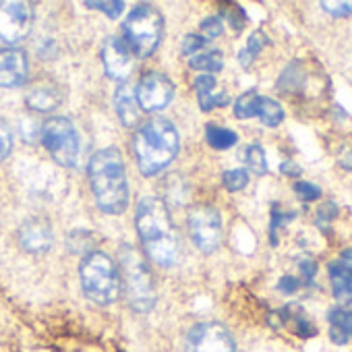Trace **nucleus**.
<instances>
[{
	"label": "nucleus",
	"mask_w": 352,
	"mask_h": 352,
	"mask_svg": "<svg viewBox=\"0 0 352 352\" xmlns=\"http://www.w3.org/2000/svg\"><path fill=\"white\" fill-rule=\"evenodd\" d=\"M135 224H137V232L143 243V249L151 261L164 267H170L179 261L181 239L164 199L160 197L141 199L137 208Z\"/></svg>",
	"instance_id": "f257e3e1"
},
{
	"label": "nucleus",
	"mask_w": 352,
	"mask_h": 352,
	"mask_svg": "<svg viewBox=\"0 0 352 352\" xmlns=\"http://www.w3.org/2000/svg\"><path fill=\"white\" fill-rule=\"evenodd\" d=\"M89 183L96 204L106 214H122L129 206L126 170L118 149L106 147L89 160Z\"/></svg>",
	"instance_id": "f03ea898"
},
{
	"label": "nucleus",
	"mask_w": 352,
	"mask_h": 352,
	"mask_svg": "<svg viewBox=\"0 0 352 352\" xmlns=\"http://www.w3.org/2000/svg\"><path fill=\"white\" fill-rule=\"evenodd\" d=\"M133 151L141 174L155 176L179 153V133L166 118H151L145 122L133 139Z\"/></svg>",
	"instance_id": "7ed1b4c3"
},
{
	"label": "nucleus",
	"mask_w": 352,
	"mask_h": 352,
	"mask_svg": "<svg viewBox=\"0 0 352 352\" xmlns=\"http://www.w3.org/2000/svg\"><path fill=\"white\" fill-rule=\"evenodd\" d=\"M120 261V282L124 284V294L133 311L147 313L155 307V284L145 259L129 245L118 251Z\"/></svg>",
	"instance_id": "20e7f679"
},
{
	"label": "nucleus",
	"mask_w": 352,
	"mask_h": 352,
	"mask_svg": "<svg viewBox=\"0 0 352 352\" xmlns=\"http://www.w3.org/2000/svg\"><path fill=\"white\" fill-rule=\"evenodd\" d=\"M81 288L89 300L96 305H110L118 298L120 292V276L116 263L106 253H89L79 267Z\"/></svg>",
	"instance_id": "39448f33"
},
{
	"label": "nucleus",
	"mask_w": 352,
	"mask_h": 352,
	"mask_svg": "<svg viewBox=\"0 0 352 352\" xmlns=\"http://www.w3.org/2000/svg\"><path fill=\"white\" fill-rule=\"evenodd\" d=\"M164 32L162 13L151 5H137L124 21V42L133 54L145 58L155 52Z\"/></svg>",
	"instance_id": "423d86ee"
},
{
	"label": "nucleus",
	"mask_w": 352,
	"mask_h": 352,
	"mask_svg": "<svg viewBox=\"0 0 352 352\" xmlns=\"http://www.w3.org/2000/svg\"><path fill=\"white\" fill-rule=\"evenodd\" d=\"M42 141L50 155L67 168L77 166L81 155V139L75 124L69 118L56 116L42 126Z\"/></svg>",
	"instance_id": "0eeeda50"
},
{
	"label": "nucleus",
	"mask_w": 352,
	"mask_h": 352,
	"mask_svg": "<svg viewBox=\"0 0 352 352\" xmlns=\"http://www.w3.org/2000/svg\"><path fill=\"white\" fill-rule=\"evenodd\" d=\"M189 234L204 253H214L222 241V218L212 206H197L189 214Z\"/></svg>",
	"instance_id": "6e6552de"
},
{
	"label": "nucleus",
	"mask_w": 352,
	"mask_h": 352,
	"mask_svg": "<svg viewBox=\"0 0 352 352\" xmlns=\"http://www.w3.org/2000/svg\"><path fill=\"white\" fill-rule=\"evenodd\" d=\"M234 338L220 323H197L187 336V352H234Z\"/></svg>",
	"instance_id": "1a4fd4ad"
},
{
	"label": "nucleus",
	"mask_w": 352,
	"mask_h": 352,
	"mask_svg": "<svg viewBox=\"0 0 352 352\" xmlns=\"http://www.w3.org/2000/svg\"><path fill=\"white\" fill-rule=\"evenodd\" d=\"M34 25V9L30 3H7L0 5V38L5 42H19L23 40Z\"/></svg>",
	"instance_id": "9d476101"
},
{
	"label": "nucleus",
	"mask_w": 352,
	"mask_h": 352,
	"mask_svg": "<svg viewBox=\"0 0 352 352\" xmlns=\"http://www.w3.org/2000/svg\"><path fill=\"white\" fill-rule=\"evenodd\" d=\"M135 91H137L139 108L145 110V112L164 110L172 102V98H174V85L162 73H147L139 81V85L135 87Z\"/></svg>",
	"instance_id": "9b49d317"
},
{
	"label": "nucleus",
	"mask_w": 352,
	"mask_h": 352,
	"mask_svg": "<svg viewBox=\"0 0 352 352\" xmlns=\"http://www.w3.org/2000/svg\"><path fill=\"white\" fill-rule=\"evenodd\" d=\"M102 63L110 79L124 83L135 69V54L122 38L112 36L102 46Z\"/></svg>",
	"instance_id": "f8f14e48"
},
{
	"label": "nucleus",
	"mask_w": 352,
	"mask_h": 352,
	"mask_svg": "<svg viewBox=\"0 0 352 352\" xmlns=\"http://www.w3.org/2000/svg\"><path fill=\"white\" fill-rule=\"evenodd\" d=\"M19 243L30 253H44V251H48L52 247V243H54V234H52L50 222L44 220V218L28 220L21 226V230H19Z\"/></svg>",
	"instance_id": "ddd939ff"
},
{
	"label": "nucleus",
	"mask_w": 352,
	"mask_h": 352,
	"mask_svg": "<svg viewBox=\"0 0 352 352\" xmlns=\"http://www.w3.org/2000/svg\"><path fill=\"white\" fill-rule=\"evenodd\" d=\"M28 56L23 50L0 52V87H19L28 81Z\"/></svg>",
	"instance_id": "4468645a"
},
{
	"label": "nucleus",
	"mask_w": 352,
	"mask_h": 352,
	"mask_svg": "<svg viewBox=\"0 0 352 352\" xmlns=\"http://www.w3.org/2000/svg\"><path fill=\"white\" fill-rule=\"evenodd\" d=\"M114 108H116V114L118 118L122 120L124 126H135L139 122V116H141V108H139V102H137V91H135V85L124 81L116 87L114 91Z\"/></svg>",
	"instance_id": "2eb2a0df"
},
{
	"label": "nucleus",
	"mask_w": 352,
	"mask_h": 352,
	"mask_svg": "<svg viewBox=\"0 0 352 352\" xmlns=\"http://www.w3.org/2000/svg\"><path fill=\"white\" fill-rule=\"evenodd\" d=\"M329 280L333 288V296L338 302H352V263L346 259H338L329 265Z\"/></svg>",
	"instance_id": "dca6fc26"
},
{
	"label": "nucleus",
	"mask_w": 352,
	"mask_h": 352,
	"mask_svg": "<svg viewBox=\"0 0 352 352\" xmlns=\"http://www.w3.org/2000/svg\"><path fill=\"white\" fill-rule=\"evenodd\" d=\"M60 102H63V94L50 83H40L32 87L30 94L25 96V104L36 112H50L58 108Z\"/></svg>",
	"instance_id": "f3484780"
},
{
	"label": "nucleus",
	"mask_w": 352,
	"mask_h": 352,
	"mask_svg": "<svg viewBox=\"0 0 352 352\" xmlns=\"http://www.w3.org/2000/svg\"><path fill=\"white\" fill-rule=\"evenodd\" d=\"M329 336L336 344H346L352 338V311L331 309L329 315Z\"/></svg>",
	"instance_id": "a211bd4d"
},
{
	"label": "nucleus",
	"mask_w": 352,
	"mask_h": 352,
	"mask_svg": "<svg viewBox=\"0 0 352 352\" xmlns=\"http://www.w3.org/2000/svg\"><path fill=\"white\" fill-rule=\"evenodd\" d=\"M189 67L195 69V71H206V75H212V73H216V71H220L224 67V56L218 50L199 52V54L191 56Z\"/></svg>",
	"instance_id": "6ab92c4d"
},
{
	"label": "nucleus",
	"mask_w": 352,
	"mask_h": 352,
	"mask_svg": "<svg viewBox=\"0 0 352 352\" xmlns=\"http://www.w3.org/2000/svg\"><path fill=\"white\" fill-rule=\"evenodd\" d=\"M206 139H208V143L214 149H228V147H232L239 141L234 131H230L226 126H220V124H208Z\"/></svg>",
	"instance_id": "aec40b11"
},
{
	"label": "nucleus",
	"mask_w": 352,
	"mask_h": 352,
	"mask_svg": "<svg viewBox=\"0 0 352 352\" xmlns=\"http://www.w3.org/2000/svg\"><path fill=\"white\" fill-rule=\"evenodd\" d=\"M257 116L261 118V122L265 126H278L284 120V110H282V106L276 100L261 98L259 100V108H257Z\"/></svg>",
	"instance_id": "412c9836"
},
{
	"label": "nucleus",
	"mask_w": 352,
	"mask_h": 352,
	"mask_svg": "<svg viewBox=\"0 0 352 352\" xmlns=\"http://www.w3.org/2000/svg\"><path fill=\"white\" fill-rule=\"evenodd\" d=\"M259 100L261 96L255 91H245L236 102H234V116L236 118H253L257 116V108H259Z\"/></svg>",
	"instance_id": "4be33fe9"
},
{
	"label": "nucleus",
	"mask_w": 352,
	"mask_h": 352,
	"mask_svg": "<svg viewBox=\"0 0 352 352\" xmlns=\"http://www.w3.org/2000/svg\"><path fill=\"white\" fill-rule=\"evenodd\" d=\"M245 162H247V168L257 174V176H263L267 172V160H265V151L259 143H251L245 151Z\"/></svg>",
	"instance_id": "5701e85b"
},
{
	"label": "nucleus",
	"mask_w": 352,
	"mask_h": 352,
	"mask_svg": "<svg viewBox=\"0 0 352 352\" xmlns=\"http://www.w3.org/2000/svg\"><path fill=\"white\" fill-rule=\"evenodd\" d=\"M267 44V38H265V34L263 32H255L251 38H249V42H247V46L241 50V54H239V60H241V65L243 67H249L251 63H253V58L263 50V46Z\"/></svg>",
	"instance_id": "b1692460"
},
{
	"label": "nucleus",
	"mask_w": 352,
	"mask_h": 352,
	"mask_svg": "<svg viewBox=\"0 0 352 352\" xmlns=\"http://www.w3.org/2000/svg\"><path fill=\"white\" fill-rule=\"evenodd\" d=\"M247 185H249V172H247V170L234 168V170L224 172V187H226L228 191L236 193V191H243Z\"/></svg>",
	"instance_id": "393cba45"
},
{
	"label": "nucleus",
	"mask_w": 352,
	"mask_h": 352,
	"mask_svg": "<svg viewBox=\"0 0 352 352\" xmlns=\"http://www.w3.org/2000/svg\"><path fill=\"white\" fill-rule=\"evenodd\" d=\"M13 149V133L5 120H0V162L7 160Z\"/></svg>",
	"instance_id": "a878e982"
},
{
	"label": "nucleus",
	"mask_w": 352,
	"mask_h": 352,
	"mask_svg": "<svg viewBox=\"0 0 352 352\" xmlns=\"http://www.w3.org/2000/svg\"><path fill=\"white\" fill-rule=\"evenodd\" d=\"M197 100H199V106H201V110L204 112H210L212 108H216V106H226L230 100H228V96L226 94H204V96H197Z\"/></svg>",
	"instance_id": "bb28decb"
},
{
	"label": "nucleus",
	"mask_w": 352,
	"mask_h": 352,
	"mask_svg": "<svg viewBox=\"0 0 352 352\" xmlns=\"http://www.w3.org/2000/svg\"><path fill=\"white\" fill-rule=\"evenodd\" d=\"M85 7H89V9H100V11H104L110 19H116V17L122 13L124 3H120V0H114V3H91V0H87Z\"/></svg>",
	"instance_id": "cd10ccee"
},
{
	"label": "nucleus",
	"mask_w": 352,
	"mask_h": 352,
	"mask_svg": "<svg viewBox=\"0 0 352 352\" xmlns=\"http://www.w3.org/2000/svg\"><path fill=\"white\" fill-rule=\"evenodd\" d=\"M327 15H331V17H348V15H352V3H321L319 5Z\"/></svg>",
	"instance_id": "c85d7f7f"
},
{
	"label": "nucleus",
	"mask_w": 352,
	"mask_h": 352,
	"mask_svg": "<svg viewBox=\"0 0 352 352\" xmlns=\"http://www.w3.org/2000/svg\"><path fill=\"white\" fill-rule=\"evenodd\" d=\"M224 32V25H222V19L218 17H208L204 23H201V34L208 38V40H214L218 36H222Z\"/></svg>",
	"instance_id": "c756f323"
},
{
	"label": "nucleus",
	"mask_w": 352,
	"mask_h": 352,
	"mask_svg": "<svg viewBox=\"0 0 352 352\" xmlns=\"http://www.w3.org/2000/svg\"><path fill=\"white\" fill-rule=\"evenodd\" d=\"M294 193L302 199V201H315L321 197V189L311 185V183H296L294 185Z\"/></svg>",
	"instance_id": "7c9ffc66"
},
{
	"label": "nucleus",
	"mask_w": 352,
	"mask_h": 352,
	"mask_svg": "<svg viewBox=\"0 0 352 352\" xmlns=\"http://www.w3.org/2000/svg\"><path fill=\"white\" fill-rule=\"evenodd\" d=\"M204 44H206V40L201 38V36H187L185 40H183V52L187 54V56H195V54H199L201 50H204Z\"/></svg>",
	"instance_id": "2f4dec72"
},
{
	"label": "nucleus",
	"mask_w": 352,
	"mask_h": 352,
	"mask_svg": "<svg viewBox=\"0 0 352 352\" xmlns=\"http://www.w3.org/2000/svg\"><path fill=\"white\" fill-rule=\"evenodd\" d=\"M224 15L228 17V21H230V25L239 32V30H243V23H245V11L241 9V7H236V5H228V11H224Z\"/></svg>",
	"instance_id": "473e14b6"
},
{
	"label": "nucleus",
	"mask_w": 352,
	"mask_h": 352,
	"mask_svg": "<svg viewBox=\"0 0 352 352\" xmlns=\"http://www.w3.org/2000/svg\"><path fill=\"white\" fill-rule=\"evenodd\" d=\"M21 133H23L25 141H30V143H34V141H38V137H42V129H40V124H38L36 120H30V118H25V120H23Z\"/></svg>",
	"instance_id": "72a5a7b5"
},
{
	"label": "nucleus",
	"mask_w": 352,
	"mask_h": 352,
	"mask_svg": "<svg viewBox=\"0 0 352 352\" xmlns=\"http://www.w3.org/2000/svg\"><path fill=\"white\" fill-rule=\"evenodd\" d=\"M214 87H216V79L212 77V75H199L197 79H195V91H197V96H204V94H212L214 91Z\"/></svg>",
	"instance_id": "f704fd0d"
},
{
	"label": "nucleus",
	"mask_w": 352,
	"mask_h": 352,
	"mask_svg": "<svg viewBox=\"0 0 352 352\" xmlns=\"http://www.w3.org/2000/svg\"><path fill=\"white\" fill-rule=\"evenodd\" d=\"M336 216H338V210H336L333 204L321 206V208H319V214H317V224H319V228H325V226L329 224V220L336 218Z\"/></svg>",
	"instance_id": "c9c22d12"
},
{
	"label": "nucleus",
	"mask_w": 352,
	"mask_h": 352,
	"mask_svg": "<svg viewBox=\"0 0 352 352\" xmlns=\"http://www.w3.org/2000/svg\"><path fill=\"white\" fill-rule=\"evenodd\" d=\"M298 286H300V282H298L294 276H284V278H280V282H278V288H280L282 292H286V294L294 292Z\"/></svg>",
	"instance_id": "e433bc0d"
},
{
	"label": "nucleus",
	"mask_w": 352,
	"mask_h": 352,
	"mask_svg": "<svg viewBox=\"0 0 352 352\" xmlns=\"http://www.w3.org/2000/svg\"><path fill=\"white\" fill-rule=\"evenodd\" d=\"M300 272H302V276H305L307 282H309V280H313V276H315V272H317V265H315L313 261H302V263H300Z\"/></svg>",
	"instance_id": "4c0bfd02"
},
{
	"label": "nucleus",
	"mask_w": 352,
	"mask_h": 352,
	"mask_svg": "<svg viewBox=\"0 0 352 352\" xmlns=\"http://www.w3.org/2000/svg\"><path fill=\"white\" fill-rule=\"evenodd\" d=\"M282 172H284V174H300V168L294 166L292 162H284V164H282Z\"/></svg>",
	"instance_id": "58836bf2"
}]
</instances>
